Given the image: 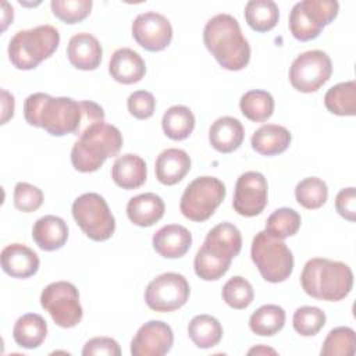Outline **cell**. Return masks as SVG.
I'll use <instances>...</instances> for the list:
<instances>
[{
	"instance_id": "1f68e13d",
	"label": "cell",
	"mask_w": 356,
	"mask_h": 356,
	"mask_svg": "<svg viewBox=\"0 0 356 356\" xmlns=\"http://www.w3.org/2000/svg\"><path fill=\"white\" fill-rule=\"evenodd\" d=\"M327 110L335 115L356 114V83L355 81L334 85L324 95Z\"/></svg>"
},
{
	"instance_id": "7402d4cb",
	"label": "cell",
	"mask_w": 356,
	"mask_h": 356,
	"mask_svg": "<svg viewBox=\"0 0 356 356\" xmlns=\"http://www.w3.org/2000/svg\"><path fill=\"white\" fill-rule=\"evenodd\" d=\"M32 238L42 250L53 252L65 245L68 239V227L61 217L47 214L38 218L33 224Z\"/></svg>"
},
{
	"instance_id": "6da1fadb",
	"label": "cell",
	"mask_w": 356,
	"mask_h": 356,
	"mask_svg": "<svg viewBox=\"0 0 356 356\" xmlns=\"http://www.w3.org/2000/svg\"><path fill=\"white\" fill-rule=\"evenodd\" d=\"M24 117L29 125L43 128L53 136H81L89 127L104 121V111L92 100L76 102L38 92L25 99Z\"/></svg>"
},
{
	"instance_id": "f546056e",
	"label": "cell",
	"mask_w": 356,
	"mask_h": 356,
	"mask_svg": "<svg viewBox=\"0 0 356 356\" xmlns=\"http://www.w3.org/2000/svg\"><path fill=\"white\" fill-rule=\"evenodd\" d=\"M280 18L278 6L273 0H250L245 6V19L256 32L271 31Z\"/></svg>"
},
{
	"instance_id": "4316f807",
	"label": "cell",
	"mask_w": 356,
	"mask_h": 356,
	"mask_svg": "<svg viewBox=\"0 0 356 356\" xmlns=\"http://www.w3.org/2000/svg\"><path fill=\"white\" fill-rule=\"evenodd\" d=\"M47 335L46 320L36 313L21 316L13 327V338L15 343L25 349L39 348Z\"/></svg>"
},
{
	"instance_id": "9a60e30c",
	"label": "cell",
	"mask_w": 356,
	"mask_h": 356,
	"mask_svg": "<svg viewBox=\"0 0 356 356\" xmlns=\"http://www.w3.org/2000/svg\"><path fill=\"white\" fill-rule=\"evenodd\" d=\"M132 36L147 51L164 50L172 39V26L160 13L146 11L132 22Z\"/></svg>"
},
{
	"instance_id": "ab89813d",
	"label": "cell",
	"mask_w": 356,
	"mask_h": 356,
	"mask_svg": "<svg viewBox=\"0 0 356 356\" xmlns=\"http://www.w3.org/2000/svg\"><path fill=\"white\" fill-rule=\"evenodd\" d=\"M43 203V192L28 182H18L14 188V206L22 213L36 211Z\"/></svg>"
},
{
	"instance_id": "8fae6325",
	"label": "cell",
	"mask_w": 356,
	"mask_h": 356,
	"mask_svg": "<svg viewBox=\"0 0 356 356\" xmlns=\"http://www.w3.org/2000/svg\"><path fill=\"white\" fill-rule=\"evenodd\" d=\"M40 305L63 328L75 327L83 316L79 292L74 284L67 281L49 284L40 293Z\"/></svg>"
},
{
	"instance_id": "ee69618b",
	"label": "cell",
	"mask_w": 356,
	"mask_h": 356,
	"mask_svg": "<svg viewBox=\"0 0 356 356\" xmlns=\"http://www.w3.org/2000/svg\"><path fill=\"white\" fill-rule=\"evenodd\" d=\"M15 108V100L11 93L6 89L1 90V124H6L8 120L13 118Z\"/></svg>"
},
{
	"instance_id": "f1b7e54d",
	"label": "cell",
	"mask_w": 356,
	"mask_h": 356,
	"mask_svg": "<svg viewBox=\"0 0 356 356\" xmlns=\"http://www.w3.org/2000/svg\"><path fill=\"white\" fill-rule=\"evenodd\" d=\"M285 310L278 305H263L252 313L249 328L260 337H273L284 328Z\"/></svg>"
},
{
	"instance_id": "b9f144b4",
	"label": "cell",
	"mask_w": 356,
	"mask_h": 356,
	"mask_svg": "<svg viewBox=\"0 0 356 356\" xmlns=\"http://www.w3.org/2000/svg\"><path fill=\"white\" fill-rule=\"evenodd\" d=\"M83 356H95V355H107V356H120L121 348L118 342L108 337H95L89 339L82 349Z\"/></svg>"
},
{
	"instance_id": "e575fe53",
	"label": "cell",
	"mask_w": 356,
	"mask_h": 356,
	"mask_svg": "<svg viewBox=\"0 0 356 356\" xmlns=\"http://www.w3.org/2000/svg\"><path fill=\"white\" fill-rule=\"evenodd\" d=\"M300 222L302 218L298 211L289 207H281L268 216L266 221V231L277 239H285L299 231Z\"/></svg>"
},
{
	"instance_id": "277c9868",
	"label": "cell",
	"mask_w": 356,
	"mask_h": 356,
	"mask_svg": "<svg viewBox=\"0 0 356 356\" xmlns=\"http://www.w3.org/2000/svg\"><path fill=\"white\" fill-rule=\"evenodd\" d=\"M300 284L312 298L338 302L349 295L353 286V273L342 261L314 257L306 261L300 274Z\"/></svg>"
},
{
	"instance_id": "30bf717a",
	"label": "cell",
	"mask_w": 356,
	"mask_h": 356,
	"mask_svg": "<svg viewBox=\"0 0 356 356\" xmlns=\"http://www.w3.org/2000/svg\"><path fill=\"white\" fill-rule=\"evenodd\" d=\"M339 3L335 0H303L289 13V31L300 42L316 39L323 28L338 15Z\"/></svg>"
},
{
	"instance_id": "44dd1931",
	"label": "cell",
	"mask_w": 356,
	"mask_h": 356,
	"mask_svg": "<svg viewBox=\"0 0 356 356\" xmlns=\"http://www.w3.org/2000/svg\"><path fill=\"white\" fill-rule=\"evenodd\" d=\"M191 170V157L189 154L177 147H170L163 150L154 164L156 178L163 185H175L184 179V177Z\"/></svg>"
},
{
	"instance_id": "ffe728a7",
	"label": "cell",
	"mask_w": 356,
	"mask_h": 356,
	"mask_svg": "<svg viewBox=\"0 0 356 356\" xmlns=\"http://www.w3.org/2000/svg\"><path fill=\"white\" fill-rule=\"evenodd\" d=\"M108 72L114 81L131 85L139 82L145 76L146 64L138 51L129 47H121L111 54Z\"/></svg>"
},
{
	"instance_id": "9c48e42d",
	"label": "cell",
	"mask_w": 356,
	"mask_h": 356,
	"mask_svg": "<svg viewBox=\"0 0 356 356\" xmlns=\"http://www.w3.org/2000/svg\"><path fill=\"white\" fill-rule=\"evenodd\" d=\"M72 217L86 236L92 241L102 242L113 236L115 220L103 196L88 192L78 196L72 203Z\"/></svg>"
},
{
	"instance_id": "5bb4252c",
	"label": "cell",
	"mask_w": 356,
	"mask_h": 356,
	"mask_svg": "<svg viewBox=\"0 0 356 356\" xmlns=\"http://www.w3.org/2000/svg\"><path fill=\"white\" fill-rule=\"evenodd\" d=\"M268 185L261 172L246 171L239 175L235 184L232 207L243 217H254L267 206Z\"/></svg>"
},
{
	"instance_id": "ac0fdd59",
	"label": "cell",
	"mask_w": 356,
	"mask_h": 356,
	"mask_svg": "<svg viewBox=\"0 0 356 356\" xmlns=\"http://www.w3.org/2000/svg\"><path fill=\"white\" fill-rule=\"evenodd\" d=\"M153 249L165 259H179L192 245V234L184 225L168 224L153 235Z\"/></svg>"
},
{
	"instance_id": "7bdbcfd3",
	"label": "cell",
	"mask_w": 356,
	"mask_h": 356,
	"mask_svg": "<svg viewBox=\"0 0 356 356\" xmlns=\"http://www.w3.org/2000/svg\"><path fill=\"white\" fill-rule=\"evenodd\" d=\"M335 209L348 221H355V217H356V192H355L353 186L341 189L338 192V195L335 196Z\"/></svg>"
},
{
	"instance_id": "d4e9b609",
	"label": "cell",
	"mask_w": 356,
	"mask_h": 356,
	"mask_svg": "<svg viewBox=\"0 0 356 356\" xmlns=\"http://www.w3.org/2000/svg\"><path fill=\"white\" fill-rule=\"evenodd\" d=\"M147 177L145 160L134 153H127L115 159L111 167V178L122 189H136L142 186Z\"/></svg>"
},
{
	"instance_id": "d6986e66",
	"label": "cell",
	"mask_w": 356,
	"mask_h": 356,
	"mask_svg": "<svg viewBox=\"0 0 356 356\" xmlns=\"http://www.w3.org/2000/svg\"><path fill=\"white\" fill-rule=\"evenodd\" d=\"M1 268L6 274L14 278H28L39 270V257L28 246L22 243L7 245L1 250Z\"/></svg>"
},
{
	"instance_id": "52a82bcc",
	"label": "cell",
	"mask_w": 356,
	"mask_h": 356,
	"mask_svg": "<svg viewBox=\"0 0 356 356\" xmlns=\"http://www.w3.org/2000/svg\"><path fill=\"white\" fill-rule=\"evenodd\" d=\"M250 256L260 275L268 282H282L293 271L292 252L282 239L271 236L266 229L253 238Z\"/></svg>"
},
{
	"instance_id": "836d02e7",
	"label": "cell",
	"mask_w": 356,
	"mask_h": 356,
	"mask_svg": "<svg viewBox=\"0 0 356 356\" xmlns=\"http://www.w3.org/2000/svg\"><path fill=\"white\" fill-rule=\"evenodd\" d=\"M296 202L307 210L320 209L328 197L327 184L317 177H307L295 188Z\"/></svg>"
},
{
	"instance_id": "603a6c76",
	"label": "cell",
	"mask_w": 356,
	"mask_h": 356,
	"mask_svg": "<svg viewBox=\"0 0 356 356\" xmlns=\"http://www.w3.org/2000/svg\"><path fill=\"white\" fill-rule=\"evenodd\" d=\"M245 138L243 125L238 118L225 115L217 118L209 129L210 145L220 153L236 150Z\"/></svg>"
},
{
	"instance_id": "d590c367",
	"label": "cell",
	"mask_w": 356,
	"mask_h": 356,
	"mask_svg": "<svg viewBox=\"0 0 356 356\" xmlns=\"http://www.w3.org/2000/svg\"><path fill=\"white\" fill-rule=\"evenodd\" d=\"M356 350L355 331L350 327L332 328L321 346V356H353Z\"/></svg>"
},
{
	"instance_id": "7c38bea8",
	"label": "cell",
	"mask_w": 356,
	"mask_h": 356,
	"mask_svg": "<svg viewBox=\"0 0 356 356\" xmlns=\"http://www.w3.org/2000/svg\"><path fill=\"white\" fill-rule=\"evenodd\" d=\"M332 74L330 56L323 50H309L299 54L289 67L291 85L302 92L312 93L318 90Z\"/></svg>"
},
{
	"instance_id": "f35d334b",
	"label": "cell",
	"mask_w": 356,
	"mask_h": 356,
	"mask_svg": "<svg viewBox=\"0 0 356 356\" xmlns=\"http://www.w3.org/2000/svg\"><path fill=\"white\" fill-rule=\"evenodd\" d=\"M92 0H53V14L65 24H76L85 19L92 10Z\"/></svg>"
},
{
	"instance_id": "484cf974",
	"label": "cell",
	"mask_w": 356,
	"mask_h": 356,
	"mask_svg": "<svg viewBox=\"0 0 356 356\" xmlns=\"http://www.w3.org/2000/svg\"><path fill=\"white\" fill-rule=\"evenodd\" d=\"M291 132L277 124H264L252 135L250 143L253 150L263 156H275L288 149L291 145Z\"/></svg>"
},
{
	"instance_id": "8d00e7d4",
	"label": "cell",
	"mask_w": 356,
	"mask_h": 356,
	"mask_svg": "<svg viewBox=\"0 0 356 356\" xmlns=\"http://www.w3.org/2000/svg\"><path fill=\"white\" fill-rule=\"evenodd\" d=\"M221 296H222V300L229 307L242 310V309H246L253 302L254 292H253L252 284L246 278L241 275H235L224 284Z\"/></svg>"
},
{
	"instance_id": "3957f363",
	"label": "cell",
	"mask_w": 356,
	"mask_h": 356,
	"mask_svg": "<svg viewBox=\"0 0 356 356\" xmlns=\"http://www.w3.org/2000/svg\"><path fill=\"white\" fill-rule=\"evenodd\" d=\"M242 248L241 231L231 222H220L213 227L196 252L193 267L199 278L216 281L221 278Z\"/></svg>"
},
{
	"instance_id": "2e32d148",
	"label": "cell",
	"mask_w": 356,
	"mask_h": 356,
	"mask_svg": "<svg viewBox=\"0 0 356 356\" xmlns=\"http://www.w3.org/2000/svg\"><path fill=\"white\" fill-rule=\"evenodd\" d=\"M174 343L171 327L160 320H150L140 325L131 341L132 356H163Z\"/></svg>"
},
{
	"instance_id": "ba28073f",
	"label": "cell",
	"mask_w": 356,
	"mask_h": 356,
	"mask_svg": "<svg viewBox=\"0 0 356 356\" xmlns=\"http://www.w3.org/2000/svg\"><path fill=\"white\" fill-rule=\"evenodd\" d=\"M227 191L222 181L204 175L195 178L184 191L179 202L181 213L196 222L209 220L225 199Z\"/></svg>"
},
{
	"instance_id": "cb8c5ba5",
	"label": "cell",
	"mask_w": 356,
	"mask_h": 356,
	"mask_svg": "<svg viewBox=\"0 0 356 356\" xmlns=\"http://www.w3.org/2000/svg\"><path fill=\"white\" fill-rule=\"evenodd\" d=\"M164 210V200L153 192L134 196L127 204V216L138 227H152L161 220Z\"/></svg>"
},
{
	"instance_id": "7a4b0ae2",
	"label": "cell",
	"mask_w": 356,
	"mask_h": 356,
	"mask_svg": "<svg viewBox=\"0 0 356 356\" xmlns=\"http://www.w3.org/2000/svg\"><path fill=\"white\" fill-rule=\"evenodd\" d=\"M203 42L217 63L228 71H239L249 64L250 46L238 19L229 14H217L206 22Z\"/></svg>"
},
{
	"instance_id": "60d3db41",
	"label": "cell",
	"mask_w": 356,
	"mask_h": 356,
	"mask_svg": "<svg viewBox=\"0 0 356 356\" xmlns=\"http://www.w3.org/2000/svg\"><path fill=\"white\" fill-rule=\"evenodd\" d=\"M127 107L131 115L138 120H147L154 114L156 99L147 90H136L127 99Z\"/></svg>"
},
{
	"instance_id": "4dcf8cb0",
	"label": "cell",
	"mask_w": 356,
	"mask_h": 356,
	"mask_svg": "<svg viewBox=\"0 0 356 356\" xmlns=\"http://www.w3.org/2000/svg\"><path fill=\"white\" fill-rule=\"evenodd\" d=\"M161 127L170 139L184 140L195 128V115L186 106H171L163 114Z\"/></svg>"
},
{
	"instance_id": "f6af8a7d",
	"label": "cell",
	"mask_w": 356,
	"mask_h": 356,
	"mask_svg": "<svg viewBox=\"0 0 356 356\" xmlns=\"http://www.w3.org/2000/svg\"><path fill=\"white\" fill-rule=\"evenodd\" d=\"M1 6H3V26H1V29L6 31V28L8 26V24L13 22L14 10H13V7H11L7 1H3Z\"/></svg>"
},
{
	"instance_id": "bcb514c9",
	"label": "cell",
	"mask_w": 356,
	"mask_h": 356,
	"mask_svg": "<svg viewBox=\"0 0 356 356\" xmlns=\"http://www.w3.org/2000/svg\"><path fill=\"white\" fill-rule=\"evenodd\" d=\"M267 353H271V355H277V352L271 348H267L264 345H257L252 349L248 350V355H267Z\"/></svg>"
},
{
	"instance_id": "74e56055",
	"label": "cell",
	"mask_w": 356,
	"mask_h": 356,
	"mask_svg": "<svg viewBox=\"0 0 356 356\" xmlns=\"http://www.w3.org/2000/svg\"><path fill=\"white\" fill-rule=\"evenodd\" d=\"M325 313L316 306L298 307L292 317L293 330L302 337H313L325 325Z\"/></svg>"
},
{
	"instance_id": "83f0119b",
	"label": "cell",
	"mask_w": 356,
	"mask_h": 356,
	"mask_svg": "<svg viewBox=\"0 0 356 356\" xmlns=\"http://www.w3.org/2000/svg\"><path fill=\"white\" fill-rule=\"evenodd\" d=\"M188 335L200 349L216 346L222 338L220 321L210 314H197L188 324Z\"/></svg>"
},
{
	"instance_id": "5b68a950",
	"label": "cell",
	"mask_w": 356,
	"mask_h": 356,
	"mask_svg": "<svg viewBox=\"0 0 356 356\" xmlns=\"http://www.w3.org/2000/svg\"><path fill=\"white\" fill-rule=\"evenodd\" d=\"M120 129L107 122L89 127L71 149L72 167L79 172L99 170L108 157L117 156L122 147Z\"/></svg>"
},
{
	"instance_id": "d6a6232c",
	"label": "cell",
	"mask_w": 356,
	"mask_h": 356,
	"mask_svg": "<svg viewBox=\"0 0 356 356\" xmlns=\"http://www.w3.org/2000/svg\"><path fill=\"white\" fill-rule=\"evenodd\" d=\"M239 108L248 120L253 122H264L274 113V99L267 90L253 89L242 95Z\"/></svg>"
},
{
	"instance_id": "8992f818",
	"label": "cell",
	"mask_w": 356,
	"mask_h": 356,
	"mask_svg": "<svg viewBox=\"0 0 356 356\" xmlns=\"http://www.w3.org/2000/svg\"><path fill=\"white\" fill-rule=\"evenodd\" d=\"M60 44V33L51 25L18 31L8 42V58L18 70H33L49 58Z\"/></svg>"
},
{
	"instance_id": "4fadbf2b",
	"label": "cell",
	"mask_w": 356,
	"mask_h": 356,
	"mask_svg": "<svg viewBox=\"0 0 356 356\" xmlns=\"http://www.w3.org/2000/svg\"><path fill=\"white\" fill-rule=\"evenodd\" d=\"M191 295L186 278L178 273H164L153 278L145 291V302L149 309L168 313L182 307Z\"/></svg>"
},
{
	"instance_id": "e0dca14e",
	"label": "cell",
	"mask_w": 356,
	"mask_h": 356,
	"mask_svg": "<svg viewBox=\"0 0 356 356\" xmlns=\"http://www.w3.org/2000/svg\"><path fill=\"white\" fill-rule=\"evenodd\" d=\"M103 49L100 42L88 32L74 35L67 46L68 61L78 70L93 71L102 63Z\"/></svg>"
}]
</instances>
